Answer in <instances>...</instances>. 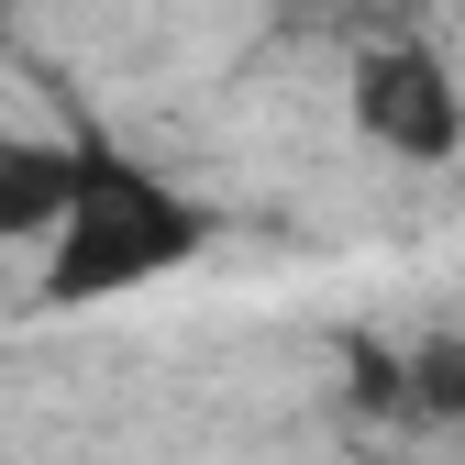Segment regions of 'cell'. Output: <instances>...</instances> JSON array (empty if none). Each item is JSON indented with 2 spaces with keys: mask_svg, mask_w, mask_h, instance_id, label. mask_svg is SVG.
Wrapping results in <instances>:
<instances>
[{
  "mask_svg": "<svg viewBox=\"0 0 465 465\" xmlns=\"http://www.w3.org/2000/svg\"><path fill=\"white\" fill-rule=\"evenodd\" d=\"M200 255V211L144 178L123 155H78L67 211H55V266H45V300H111L134 277H166Z\"/></svg>",
  "mask_w": 465,
  "mask_h": 465,
  "instance_id": "cell-1",
  "label": "cell"
},
{
  "mask_svg": "<svg viewBox=\"0 0 465 465\" xmlns=\"http://www.w3.org/2000/svg\"><path fill=\"white\" fill-rule=\"evenodd\" d=\"M355 123H366V144L432 166V155L465 144V89L443 78L432 45H366L355 55Z\"/></svg>",
  "mask_w": 465,
  "mask_h": 465,
  "instance_id": "cell-2",
  "label": "cell"
},
{
  "mask_svg": "<svg viewBox=\"0 0 465 465\" xmlns=\"http://www.w3.org/2000/svg\"><path fill=\"white\" fill-rule=\"evenodd\" d=\"M67 178H78L67 144H23V134H0V232H55Z\"/></svg>",
  "mask_w": 465,
  "mask_h": 465,
  "instance_id": "cell-3",
  "label": "cell"
}]
</instances>
